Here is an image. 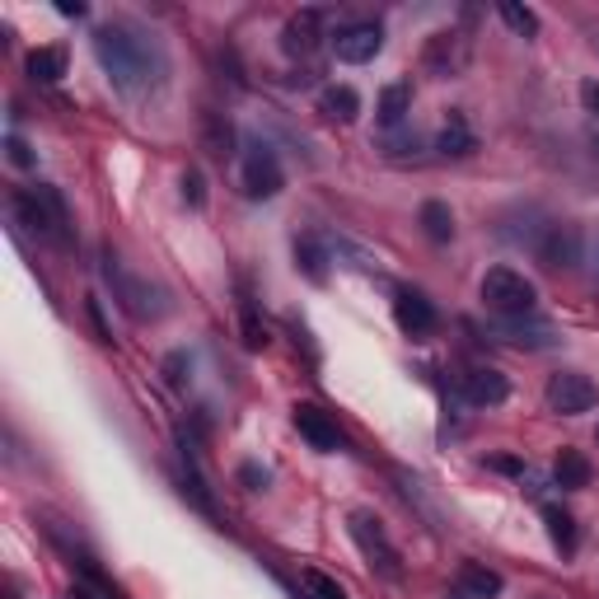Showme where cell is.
<instances>
[{"instance_id":"cell-13","label":"cell","mask_w":599,"mask_h":599,"mask_svg":"<svg viewBox=\"0 0 599 599\" xmlns=\"http://www.w3.org/2000/svg\"><path fill=\"white\" fill-rule=\"evenodd\" d=\"M492 333H497L501 342H511V347H524V352L558 347V328H552L548 319H534V314H524V319H497Z\"/></svg>"},{"instance_id":"cell-9","label":"cell","mask_w":599,"mask_h":599,"mask_svg":"<svg viewBox=\"0 0 599 599\" xmlns=\"http://www.w3.org/2000/svg\"><path fill=\"white\" fill-rule=\"evenodd\" d=\"M534 258H538L544 272H576V267H581V230H576V225L552 220L548 234L538 239Z\"/></svg>"},{"instance_id":"cell-14","label":"cell","mask_w":599,"mask_h":599,"mask_svg":"<svg viewBox=\"0 0 599 599\" xmlns=\"http://www.w3.org/2000/svg\"><path fill=\"white\" fill-rule=\"evenodd\" d=\"M459 394H463L469 408H497V403L511 398V380H506L501 370L477 366V370H463L459 374Z\"/></svg>"},{"instance_id":"cell-17","label":"cell","mask_w":599,"mask_h":599,"mask_svg":"<svg viewBox=\"0 0 599 599\" xmlns=\"http://www.w3.org/2000/svg\"><path fill=\"white\" fill-rule=\"evenodd\" d=\"M234 145H239V137H234V123L225 117L220 109H202V150L212 160H234Z\"/></svg>"},{"instance_id":"cell-41","label":"cell","mask_w":599,"mask_h":599,"mask_svg":"<svg viewBox=\"0 0 599 599\" xmlns=\"http://www.w3.org/2000/svg\"><path fill=\"white\" fill-rule=\"evenodd\" d=\"M595 160H599V137H595Z\"/></svg>"},{"instance_id":"cell-10","label":"cell","mask_w":599,"mask_h":599,"mask_svg":"<svg viewBox=\"0 0 599 599\" xmlns=\"http://www.w3.org/2000/svg\"><path fill=\"white\" fill-rule=\"evenodd\" d=\"M422 66L436 75V80H455V75H463V66H469V38L463 34H431Z\"/></svg>"},{"instance_id":"cell-20","label":"cell","mask_w":599,"mask_h":599,"mask_svg":"<svg viewBox=\"0 0 599 599\" xmlns=\"http://www.w3.org/2000/svg\"><path fill=\"white\" fill-rule=\"evenodd\" d=\"M319 113L328 117V123H356L361 117V94H356L352 85H323L319 89Z\"/></svg>"},{"instance_id":"cell-2","label":"cell","mask_w":599,"mask_h":599,"mask_svg":"<svg viewBox=\"0 0 599 599\" xmlns=\"http://www.w3.org/2000/svg\"><path fill=\"white\" fill-rule=\"evenodd\" d=\"M10 206H14V220L28 225L38 239H48L56 248H71V212H66V197L56 188H48V183L20 188L10 197Z\"/></svg>"},{"instance_id":"cell-31","label":"cell","mask_w":599,"mask_h":599,"mask_svg":"<svg viewBox=\"0 0 599 599\" xmlns=\"http://www.w3.org/2000/svg\"><path fill=\"white\" fill-rule=\"evenodd\" d=\"M239 319H244V347L248 352H263L267 347V328L258 323V309H253L248 300H244V309H239Z\"/></svg>"},{"instance_id":"cell-36","label":"cell","mask_w":599,"mask_h":599,"mask_svg":"<svg viewBox=\"0 0 599 599\" xmlns=\"http://www.w3.org/2000/svg\"><path fill=\"white\" fill-rule=\"evenodd\" d=\"M581 103H586V113L599 117V80H581Z\"/></svg>"},{"instance_id":"cell-28","label":"cell","mask_w":599,"mask_h":599,"mask_svg":"<svg viewBox=\"0 0 599 599\" xmlns=\"http://www.w3.org/2000/svg\"><path fill=\"white\" fill-rule=\"evenodd\" d=\"M160 374H164V384H169L174 394H183L188 380H192V356H188L183 347L169 352V356H164V361H160Z\"/></svg>"},{"instance_id":"cell-42","label":"cell","mask_w":599,"mask_h":599,"mask_svg":"<svg viewBox=\"0 0 599 599\" xmlns=\"http://www.w3.org/2000/svg\"><path fill=\"white\" fill-rule=\"evenodd\" d=\"M595 441H599V431H595Z\"/></svg>"},{"instance_id":"cell-35","label":"cell","mask_w":599,"mask_h":599,"mask_svg":"<svg viewBox=\"0 0 599 599\" xmlns=\"http://www.w3.org/2000/svg\"><path fill=\"white\" fill-rule=\"evenodd\" d=\"M85 309H89V319H94V333H99V342H113L109 323H103V305H99V295H89V300H85Z\"/></svg>"},{"instance_id":"cell-18","label":"cell","mask_w":599,"mask_h":599,"mask_svg":"<svg viewBox=\"0 0 599 599\" xmlns=\"http://www.w3.org/2000/svg\"><path fill=\"white\" fill-rule=\"evenodd\" d=\"M412 113V85L408 80H394L380 89V103H374V117H380V131H398Z\"/></svg>"},{"instance_id":"cell-7","label":"cell","mask_w":599,"mask_h":599,"mask_svg":"<svg viewBox=\"0 0 599 599\" xmlns=\"http://www.w3.org/2000/svg\"><path fill=\"white\" fill-rule=\"evenodd\" d=\"M544 403L552 412H562V417H581V412H590L595 403H599V388L590 374H581V370H558L548 380L544 388Z\"/></svg>"},{"instance_id":"cell-37","label":"cell","mask_w":599,"mask_h":599,"mask_svg":"<svg viewBox=\"0 0 599 599\" xmlns=\"http://www.w3.org/2000/svg\"><path fill=\"white\" fill-rule=\"evenodd\" d=\"M492 463V469H497V473H520L524 477V459H511V455H497V459H487Z\"/></svg>"},{"instance_id":"cell-11","label":"cell","mask_w":599,"mask_h":599,"mask_svg":"<svg viewBox=\"0 0 599 599\" xmlns=\"http://www.w3.org/2000/svg\"><path fill=\"white\" fill-rule=\"evenodd\" d=\"M323 24H328V14L323 10H300L286 20V28H281V52L286 56H314L319 52V42H323Z\"/></svg>"},{"instance_id":"cell-15","label":"cell","mask_w":599,"mask_h":599,"mask_svg":"<svg viewBox=\"0 0 599 599\" xmlns=\"http://www.w3.org/2000/svg\"><path fill=\"white\" fill-rule=\"evenodd\" d=\"M394 319H398V328L408 337H431L436 333V305L422 295V291H398L394 295Z\"/></svg>"},{"instance_id":"cell-16","label":"cell","mask_w":599,"mask_h":599,"mask_svg":"<svg viewBox=\"0 0 599 599\" xmlns=\"http://www.w3.org/2000/svg\"><path fill=\"white\" fill-rule=\"evenodd\" d=\"M548 216L544 212H538V206H515V212H506L501 216V239H506V244H515V248H538V239H544L548 234Z\"/></svg>"},{"instance_id":"cell-32","label":"cell","mask_w":599,"mask_h":599,"mask_svg":"<svg viewBox=\"0 0 599 599\" xmlns=\"http://www.w3.org/2000/svg\"><path fill=\"white\" fill-rule=\"evenodd\" d=\"M178 192H183L188 206H206V178H202V169H183V174H178Z\"/></svg>"},{"instance_id":"cell-8","label":"cell","mask_w":599,"mask_h":599,"mask_svg":"<svg viewBox=\"0 0 599 599\" xmlns=\"http://www.w3.org/2000/svg\"><path fill=\"white\" fill-rule=\"evenodd\" d=\"M333 52H337V62H347V66H366V62H374V56L384 52V28L374 24V20L337 24Z\"/></svg>"},{"instance_id":"cell-39","label":"cell","mask_w":599,"mask_h":599,"mask_svg":"<svg viewBox=\"0 0 599 599\" xmlns=\"http://www.w3.org/2000/svg\"><path fill=\"white\" fill-rule=\"evenodd\" d=\"M56 10H62L66 20H85V5H80V0H62V5H56Z\"/></svg>"},{"instance_id":"cell-30","label":"cell","mask_w":599,"mask_h":599,"mask_svg":"<svg viewBox=\"0 0 599 599\" xmlns=\"http://www.w3.org/2000/svg\"><path fill=\"white\" fill-rule=\"evenodd\" d=\"M300 581H305V595H300V599H347V590H342L328 572H305Z\"/></svg>"},{"instance_id":"cell-23","label":"cell","mask_w":599,"mask_h":599,"mask_svg":"<svg viewBox=\"0 0 599 599\" xmlns=\"http://www.w3.org/2000/svg\"><path fill=\"white\" fill-rule=\"evenodd\" d=\"M328 244L323 239H314V234H305V239H295V272H305L314 286H323L328 281Z\"/></svg>"},{"instance_id":"cell-40","label":"cell","mask_w":599,"mask_h":599,"mask_svg":"<svg viewBox=\"0 0 599 599\" xmlns=\"http://www.w3.org/2000/svg\"><path fill=\"white\" fill-rule=\"evenodd\" d=\"M590 42H595V52H599V28H595V34H590Z\"/></svg>"},{"instance_id":"cell-25","label":"cell","mask_w":599,"mask_h":599,"mask_svg":"<svg viewBox=\"0 0 599 599\" xmlns=\"http://www.w3.org/2000/svg\"><path fill=\"white\" fill-rule=\"evenodd\" d=\"M544 524H548V538H552V548H558L562 558H572V552H576V515L566 511V506L548 501V506H544Z\"/></svg>"},{"instance_id":"cell-27","label":"cell","mask_w":599,"mask_h":599,"mask_svg":"<svg viewBox=\"0 0 599 599\" xmlns=\"http://www.w3.org/2000/svg\"><path fill=\"white\" fill-rule=\"evenodd\" d=\"M66 75V48H34L28 52V80L56 85Z\"/></svg>"},{"instance_id":"cell-12","label":"cell","mask_w":599,"mask_h":599,"mask_svg":"<svg viewBox=\"0 0 599 599\" xmlns=\"http://www.w3.org/2000/svg\"><path fill=\"white\" fill-rule=\"evenodd\" d=\"M291 422L295 431L309 441V449H319V455H333V449H342V431L337 422L328 417L323 408H314V403H295L291 408Z\"/></svg>"},{"instance_id":"cell-29","label":"cell","mask_w":599,"mask_h":599,"mask_svg":"<svg viewBox=\"0 0 599 599\" xmlns=\"http://www.w3.org/2000/svg\"><path fill=\"white\" fill-rule=\"evenodd\" d=\"M497 14H501V20L511 24V28H515L520 38H538V14H534L530 5H520V0H501Z\"/></svg>"},{"instance_id":"cell-3","label":"cell","mask_w":599,"mask_h":599,"mask_svg":"<svg viewBox=\"0 0 599 599\" xmlns=\"http://www.w3.org/2000/svg\"><path fill=\"white\" fill-rule=\"evenodd\" d=\"M103 277H109V286H113V300L123 305L137 323H160L164 314L174 309V300L164 286H155L150 277H131L123 272V263H117V253L103 248Z\"/></svg>"},{"instance_id":"cell-24","label":"cell","mask_w":599,"mask_h":599,"mask_svg":"<svg viewBox=\"0 0 599 599\" xmlns=\"http://www.w3.org/2000/svg\"><path fill=\"white\" fill-rule=\"evenodd\" d=\"M590 477H595V469H590V459L581 455V449H562L558 463H552V483H558L562 492L590 487Z\"/></svg>"},{"instance_id":"cell-21","label":"cell","mask_w":599,"mask_h":599,"mask_svg":"<svg viewBox=\"0 0 599 599\" xmlns=\"http://www.w3.org/2000/svg\"><path fill=\"white\" fill-rule=\"evenodd\" d=\"M436 150L445 160H469L473 150H477V137H473V127L463 123V113H449L445 117V127H441V137H436Z\"/></svg>"},{"instance_id":"cell-22","label":"cell","mask_w":599,"mask_h":599,"mask_svg":"<svg viewBox=\"0 0 599 599\" xmlns=\"http://www.w3.org/2000/svg\"><path fill=\"white\" fill-rule=\"evenodd\" d=\"M459 590L469 599H501L506 581H501V572H492V566H483V562H463L459 566Z\"/></svg>"},{"instance_id":"cell-33","label":"cell","mask_w":599,"mask_h":599,"mask_svg":"<svg viewBox=\"0 0 599 599\" xmlns=\"http://www.w3.org/2000/svg\"><path fill=\"white\" fill-rule=\"evenodd\" d=\"M5 160L14 164V169H34L38 164V155L28 150V141L20 137V131H5Z\"/></svg>"},{"instance_id":"cell-26","label":"cell","mask_w":599,"mask_h":599,"mask_svg":"<svg viewBox=\"0 0 599 599\" xmlns=\"http://www.w3.org/2000/svg\"><path fill=\"white\" fill-rule=\"evenodd\" d=\"M417 220H422V234L431 239V244H449L455 239V212H449L445 202H422V212H417Z\"/></svg>"},{"instance_id":"cell-38","label":"cell","mask_w":599,"mask_h":599,"mask_svg":"<svg viewBox=\"0 0 599 599\" xmlns=\"http://www.w3.org/2000/svg\"><path fill=\"white\" fill-rule=\"evenodd\" d=\"M66 599H109V595L94 590V586H71V590H66Z\"/></svg>"},{"instance_id":"cell-34","label":"cell","mask_w":599,"mask_h":599,"mask_svg":"<svg viewBox=\"0 0 599 599\" xmlns=\"http://www.w3.org/2000/svg\"><path fill=\"white\" fill-rule=\"evenodd\" d=\"M239 483H244L248 492H267V483H272V473H267L263 463H253V459H248V463H239Z\"/></svg>"},{"instance_id":"cell-1","label":"cell","mask_w":599,"mask_h":599,"mask_svg":"<svg viewBox=\"0 0 599 599\" xmlns=\"http://www.w3.org/2000/svg\"><path fill=\"white\" fill-rule=\"evenodd\" d=\"M94 56L103 75L127 99H155L169 80V52L164 42L137 20H109L94 28Z\"/></svg>"},{"instance_id":"cell-4","label":"cell","mask_w":599,"mask_h":599,"mask_svg":"<svg viewBox=\"0 0 599 599\" xmlns=\"http://www.w3.org/2000/svg\"><path fill=\"white\" fill-rule=\"evenodd\" d=\"M347 534H352V544L361 548V558H366V566L374 576H380V581H403V552H398L394 538H388L380 515L352 511L347 515Z\"/></svg>"},{"instance_id":"cell-5","label":"cell","mask_w":599,"mask_h":599,"mask_svg":"<svg viewBox=\"0 0 599 599\" xmlns=\"http://www.w3.org/2000/svg\"><path fill=\"white\" fill-rule=\"evenodd\" d=\"M477 295H483L492 319H524V314H534V305H538L534 281L515 272V267H492L483 277V286H477Z\"/></svg>"},{"instance_id":"cell-19","label":"cell","mask_w":599,"mask_h":599,"mask_svg":"<svg viewBox=\"0 0 599 599\" xmlns=\"http://www.w3.org/2000/svg\"><path fill=\"white\" fill-rule=\"evenodd\" d=\"M178 459H183V497H192V506H197L202 515H216V497H212V487H206L197 459H192V441L188 436H178Z\"/></svg>"},{"instance_id":"cell-6","label":"cell","mask_w":599,"mask_h":599,"mask_svg":"<svg viewBox=\"0 0 599 599\" xmlns=\"http://www.w3.org/2000/svg\"><path fill=\"white\" fill-rule=\"evenodd\" d=\"M281 188H286V174H281L277 150L267 145L263 137H248V141H244V197H253V202H272Z\"/></svg>"}]
</instances>
